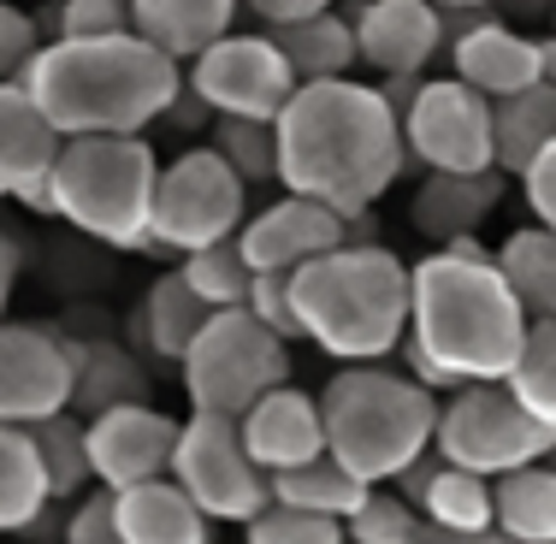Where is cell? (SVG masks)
<instances>
[{"label":"cell","instance_id":"2e32d148","mask_svg":"<svg viewBox=\"0 0 556 544\" xmlns=\"http://www.w3.org/2000/svg\"><path fill=\"white\" fill-rule=\"evenodd\" d=\"M355 60L391 84V77H427V65L444 54V12L432 0H355L350 12Z\"/></svg>","mask_w":556,"mask_h":544},{"label":"cell","instance_id":"7402d4cb","mask_svg":"<svg viewBox=\"0 0 556 544\" xmlns=\"http://www.w3.org/2000/svg\"><path fill=\"white\" fill-rule=\"evenodd\" d=\"M237 7L243 0H137L130 7V30L154 54H166L178 72H190L207 48L237 30Z\"/></svg>","mask_w":556,"mask_h":544},{"label":"cell","instance_id":"8d00e7d4","mask_svg":"<svg viewBox=\"0 0 556 544\" xmlns=\"http://www.w3.org/2000/svg\"><path fill=\"white\" fill-rule=\"evenodd\" d=\"M48 42H101L130 36V0H54V18L42 24Z\"/></svg>","mask_w":556,"mask_h":544},{"label":"cell","instance_id":"ab89813d","mask_svg":"<svg viewBox=\"0 0 556 544\" xmlns=\"http://www.w3.org/2000/svg\"><path fill=\"white\" fill-rule=\"evenodd\" d=\"M249 314H255L261 326L273 331V338L296 343L302 338V320H296V296H290V273H255V284H249Z\"/></svg>","mask_w":556,"mask_h":544},{"label":"cell","instance_id":"816d5d0a","mask_svg":"<svg viewBox=\"0 0 556 544\" xmlns=\"http://www.w3.org/2000/svg\"><path fill=\"white\" fill-rule=\"evenodd\" d=\"M497 544H509V539H497Z\"/></svg>","mask_w":556,"mask_h":544},{"label":"cell","instance_id":"3957f363","mask_svg":"<svg viewBox=\"0 0 556 544\" xmlns=\"http://www.w3.org/2000/svg\"><path fill=\"white\" fill-rule=\"evenodd\" d=\"M178 89L184 72L166 54H154L137 30L101 36V42H48L24 77V96L42 107V118L65 142L142 137L161 125Z\"/></svg>","mask_w":556,"mask_h":544},{"label":"cell","instance_id":"44dd1931","mask_svg":"<svg viewBox=\"0 0 556 544\" xmlns=\"http://www.w3.org/2000/svg\"><path fill=\"white\" fill-rule=\"evenodd\" d=\"M391 491H403V497L420 509V521L439 527V533H462V539H492L497 533L492 480L450 468L439 450H432V456H420Z\"/></svg>","mask_w":556,"mask_h":544},{"label":"cell","instance_id":"e575fe53","mask_svg":"<svg viewBox=\"0 0 556 544\" xmlns=\"http://www.w3.org/2000/svg\"><path fill=\"white\" fill-rule=\"evenodd\" d=\"M207 149L219 154L237 178L255 190V184H278V130L273 125H249V118H214L207 130Z\"/></svg>","mask_w":556,"mask_h":544},{"label":"cell","instance_id":"52a82bcc","mask_svg":"<svg viewBox=\"0 0 556 544\" xmlns=\"http://www.w3.org/2000/svg\"><path fill=\"white\" fill-rule=\"evenodd\" d=\"M178 379L190 396V415L243 420L261 396L290 384V343L273 338L249 308L214 314L207 331L190 343V355L178 362Z\"/></svg>","mask_w":556,"mask_h":544},{"label":"cell","instance_id":"f546056e","mask_svg":"<svg viewBox=\"0 0 556 544\" xmlns=\"http://www.w3.org/2000/svg\"><path fill=\"white\" fill-rule=\"evenodd\" d=\"M273 503L278 509H296V515H320V521H350L362 509V497L374 485H362L350 468H338L332 456L308 461V468H290V473H273Z\"/></svg>","mask_w":556,"mask_h":544},{"label":"cell","instance_id":"7a4b0ae2","mask_svg":"<svg viewBox=\"0 0 556 544\" xmlns=\"http://www.w3.org/2000/svg\"><path fill=\"white\" fill-rule=\"evenodd\" d=\"M527 308L515 302L497 249L462 237L450 249H427L408 267V338L439 374L456 384H503L521 362Z\"/></svg>","mask_w":556,"mask_h":544},{"label":"cell","instance_id":"5bb4252c","mask_svg":"<svg viewBox=\"0 0 556 544\" xmlns=\"http://www.w3.org/2000/svg\"><path fill=\"white\" fill-rule=\"evenodd\" d=\"M444 42H450V77L468 84L473 96L497 101L545 84L539 77V36H521L497 12H444Z\"/></svg>","mask_w":556,"mask_h":544},{"label":"cell","instance_id":"d6986e66","mask_svg":"<svg viewBox=\"0 0 556 544\" xmlns=\"http://www.w3.org/2000/svg\"><path fill=\"white\" fill-rule=\"evenodd\" d=\"M243 450L255 456V468L267 473H290L308 468L326 456V415H320V391H302V384H278L273 396H261L243 420Z\"/></svg>","mask_w":556,"mask_h":544},{"label":"cell","instance_id":"f5cc1de1","mask_svg":"<svg viewBox=\"0 0 556 544\" xmlns=\"http://www.w3.org/2000/svg\"><path fill=\"white\" fill-rule=\"evenodd\" d=\"M130 7H137V0H130Z\"/></svg>","mask_w":556,"mask_h":544},{"label":"cell","instance_id":"bcb514c9","mask_svg":"<svg viewBox=\"0 0 556 544\" xmlns=\"http://www.w3.org/2000/svg\"><path fill=\"white\" fill-rule=\"evenodd\" d=\"M415 544H497V533H492V539H462V533H439V527H427V521H420Z\"/></svg>","mask_w":556,"mask_h":544},{"label":"cell","instance_id":"603a6c76","mask_svg":"<svg viewBox=\"0 0 556 544\" xmlns=\"http://www.w3.org/2000/svg\"><path fill=\"white\" fill-rule=\"evenodd\" d=\"M72 343V415L96 420V415H113V408H130V403H149V374L142 362L113 338H96V343Z\"/></svg>","mask_w":556,"mask_h":544},{"label":"cell","instance_id":"8992f818","mask_svg":"<svg viewBox=\"0 0 556 544\" xmlns=\"http://www.w3.org/2000/svg\"><path fill=\"white\" fill-rule=\"evenodd\" d=\"M154 190L161 154L149 137H77L60 149V166L48 178L54 219L118 255L154 249Z\"/></svg>","mask_w":556,"mask_h":544},{"label":"cell","instance_id":"b9f144b4","mask_svg":"<svg viewBox=\"0 0 556 544\" xmlns=\"http://www.w3.org/2000/svg\"><path fill=\"white\" fill-rule=\"evenodd\" d=\"M521 195H527V214H533L539 231L556 237V142L521 172Z\"/></svg>","mask_w":556,"mask_h":544},{"label":"cell","instance_id":"f6af8a7d","mask_svg":"<svg viewBox=\"0 0 556 544\" xmlns=\"http://www.w3.org/2000/svg\"><path fill=\"white\" fill-rule=\"evenodd\" d=\"M24 278V249L12 231H0V326H7V308H12V290Z\"/></svg>","mask_w":556,"mask_h":544},{"label":"cell","instance_id":"9c48e42d","mask_svg":"<svg viewBox=\"0 0 556 544\" xmlns=\"http://www.w3.org/2000/svg\"><path fill=\"white\" fill-rule=\"evenodd\" d=\"M249 219V184L219 161L207 142L172 154L154 190V249L161 255H202L214 243H231Z\"/></svg>","mask_w":556,"mask_h":544},{"label":"cell","instance_id":"4fadbf2b","mask_svg":"<svg viewBox=\"0 0 556 544\" xmlns=\"http://www.w3.org/2000/svg\"><path fill=\"white\" fill-rule=\"evenodd\" d=\"M72 408V343L54 326H0V427H42Z\"/></svg>","mask_w":556,"mask_h":544},{"label":"cell","instance_id":"ffe728a7","mask_svg":"<svg viewBox=\"0 0 556 544\" xmlns=\"http://www.w3.org/2000/svg\"><path fill=\"white\" fill-rule=\"evenodd\" d=\"M509 195V178L492 166V172H427L408 202V219L415 231L427 237L432 249H450L462 237H480V225L503 207Z\"/></svg>","mask_w":556,"mask_h":544},{"label":"cell","instance_id":"f1b7e54d","mask_svg":"<svg viewBox=\"0 0 556 544\" xmlns=\"http://www.w3.org/2000/svg\"><path fill=\"white\" fill-rule=\"evenodd\" d=\"M48 509H54V497H48L30 432L0 427V539H24Z\"/></svg>","mask_w":556,"mask_h":544},{"label":"cell","instance_id":"6da1fadb","mask_svg":"<svg viewBox=\"0 0 556 544\" xmlns=\"http://www.w3.org/2000/svg\"><path fill=\"white\" fill-rule=\"evenodd\" d=\"M278 184L285 195L332 207L338 219H362L379 195L403 178V118L386 107L379 84L338 77V84H302L278 113Z\"/></svg>","mask_w":556,"mask_h":544},{"label":"cell","instance_id":"277c9868","mask_svg":"<svg viewBox=\"0 0 556 544\" xmlns=\"http://www.w3.org/2000/svg\"><path fill=\"white\" fill-rule=\"evenodd\" d=\"M302 338L338 367H379L408 338V261L386 243H343L290 273Z\"/></svg>","mask_w":556,"mask_h":544},{"label":"cell","instance_id":"7c38bea8","mask_svg":"<svg viewBox=\"0 0 556 544\" xmlns=\"http://www.w3.org/2000/svg\"><path fill=\"white\" fill-rule=\"evenodd\" d=\"M403 149L420 172H492V101L456 77H420L415 101L403 107Z\"/></svg>","mask_w":556,"mask_h":544},{"label":"cell","instance_id":"5b68a950","mask_svg":"<svg viewBox=\"0 0 556 544\" xmlns=\"http://www.w3.org/2000/svg\"><path fill=\"white\" fill-rule=\"evenodd\" d=\"M439 403L403 367H338L320 384L326 456L350 468L362 485H396L439 438Z\"/></svg>","mask_w":556,"mask_h":544},{"label":"cell","instance_id":"7bdbcfd3","mask_svg":"<svg viewBox=\"0 0 556 544\" xmlns=\"http://www.w3.org/2000/svg\"><path fill=\"white\" fill-rule=\"evenodd\" d=\"M161 130H178V137H207V130H214V113H207V101L184 84L178 96H172V107L161 113Z\"/></svg>","mask_w":556,"mask_h":544},{"label":"cell","instance_id":"30bf717a","mask_svg":"<svg viewBox=\"0 0 556 544\" xmlns=\"http://www.w3.org/2000/svg\"><path fill=\"white\" fill-rule=\"evenodd\" d=\"M172 485L195 503L214 527H249L273 503L267 473L243 450L237 420L190 415L178 427V450H172Z\"/></svg>","mask_w":556,"mask_h":544},{"label":"cell","instance_id":"d590c367","mask_svg":"<svg viewBox=\"0 0 556 544\" xmlns=\"http://www.w3.org/2000/svg\"><path fill=\"white\" fill-rule=\"evenodd\" d=\"M343 533H350V544H415L420 509L403 497V491L374 485V491L362 497V509L343 521Z\"/></svg>","mask_w":556,"mask_h":544},{"label":"cell","instance_id":"8fae6325","mask_svg":"<svg viewBox=\"0 0 556 544\" xmlns=\"http://www.w3.org/2000/svg\"><path fill=\"white\" fill-rule=\"evenodd\" d=\"M184 84L207 101L214 118H249V125H278V113L302 89L267 30H231L184 72Z\"/></svg>","mask_w":556,"mask_h":544},{"label":"cell","instance_id":"ee69618b","mask_svg":"<svg viewBox=\"0 0 556 544\" xmlns=\"http://www.w3.org/2000/svg\"><path fill=\"white\" fill-rule=\"evenodd\" d=\"M267 30H285V24H302V18H320V12H338V0H243Z\"/></svg>","mask_w":556,"mask_h":544},{"label":"cell","instance_id":"60d3db41","mask_svg":"<svg viewBox=\"0 0 556 544\" xmlns=\"http://www.w3.org/2000/svg\"><path fill=\"white\" fill-rule=\"evenodd\" d=\"M60 544H125V539H118V527H113V497H108V491L77 497V509L65 515Z\"/></svg>","mask_w":556,"mask_h":544},{"label":"cell","instance_id":"db71d44e","mask_svg":"<svg viewBox=\"0 0 556 544\" xmlns=\"http://www.w3.org/2000/svg\"><path fill=\"white\" fill-rule=\"evenodd\" d=\"M18 7H24V0H18Z\"/></svg>","mask_w":556,"mask_h":544},{"label":"cell","instance_id":"83f0119b","mask_svg":"<svg viewBox=\"0 0 556 544\" xmlns=\"http://www.w3.org/2000/svg\"><path fill=\"white\" fill-rule=\"evenodd\" d=\"M497 539L509 544H556V468H521L509 480H492Z\"/></svg>","mask_w":556,"mask_h":544},{"label":"cell","instance_id":"e0dca14e","mask_svg":"<svg viewBox=\"0 0 556 544\" xmlns=\"http://www.w3.org/2000/svg\"><path fill=\"white\" fill-rule=\"evenodd\" d=\"M343 243H350V219H338L332 207L308 202V195H278V202L255 207L237 231L249 273H302Z\"/></svg>","mask_w":556,"mask_h":544},{"label":"cell","instance_id":"484cf974","mask_svg":"<svg viewBox=\"0 0 556 544\" xmlns=\"http://www.w3.org/2000/svg\"><path fill=\"white\" fill-rule=\"evenodd\" d=\"M285 54L290 77L296 84H338L350 77L355 65V30H350V12H320V18H302V24H285V30H267Z\"/></svg>","mask_w":556,"mask_h":544},{"label":"cell","instance_id":"f35d334b","mask_svg":"<svg viewBox=\"0 0 556 544\" xmlns=\"http://www.w3.org/2000/svg\"><path fill=\"white\" fill-rule=\"evenodd\" d=\"M243 544H350L343 521H320V515H296V509H267L243 527Z\"/></svg>","mask_w":556,"mask_h":544},{"label":"cell","instance_id":"836d02e7","mask_svg":"<svg viewBox=\"0 0 556 544\" xmlns=\"http://www.w3.org/2000/svg\"><path fill=\"white\" fill-rule=\"evenodd\" d=\"M178 273H184V284H190L214 314L243 308V302H249V284H255V273H249V261H243V249H237V237H231V243L202 249V255H184Z\"/></svg>","mask_w":556,"mask_h":544},{"label":"cell","instance_id":"f907efd6","mask_svg":"<svg viewBox=\"0 0 556 544\" xmlns=\"http://www.w3.org/2000/svg\"><path fill=\"white\" fill-rule=\"evenodd\" d=\"M545 7H556V0H545Z\"/></svg>","mask_w":556,"mask_h":544},{"label":"cell","instance_id":"74e56055","mask_svg":"<svg viewBox=\"0 0 556 544\" xmlns=\"http://www.w3.org/2000/svg\"><path fill=\"white\" fill-rule=\"evenodd\" d=\"M42 48H48L42 18L18 0H0V84H24Z\"/></svg>","mask_w":556,"mask_h":544},{"label":"cell","instance_id":"4316f807","mask_svg":"<svg viewBox=\"0 0 556 544\" xmlns=\"http://www.w3.org/2000/svg\"><path fill=\"white\" fill-rule=\"evenodd\" d=\"M492 137H497V172L503 178H521V172L556 142V89L533 84V89H521V96L497 101Z\"/></svg>","mask_w":556,"mask_h":544},{"label":"cell","instance_id":"7dc6e473","mask_svg":"<svg viewBox=\"0 0 556 544\" xmlns=\"http://www.w3.org/2000/svg\"><path fill=\"white\" fill-rule=\"evenodd\" d=\"M539 77L556 89V30L551 36H539Z\"/></svg>","mask_w":556,"mask_h":544},{"label":"cell","instance_id":"1f68e13d","mask_svg":"<svg viewBox=\"0 0 556 544\" xmlns=\"http://www.w3.org/2000/svg\"><path fill=\"white\" fill-rule=\"evenodd\" d=\"M30 444H36V461H42V480H48V497L54 503H77L96 473H89V420L84 415H54L42 427H30Z\"/></svg>","mask_w":556,"mask_h":544},{"label":"cell","instance_id":"11a10c76","mask_svg":"<svg viewBox=\"0 0 556 544\" xmlns=\"http://www.w3.org/2000/svg\"><path fill=\"white\" fill-rule=\"evenodd\" d=\"M54 544H60V539H54Z\"/></svg>","mask_w":556,"mask_h":544},{"label":"cell","instance_id":"cb8c5ba5","mask_svg":"<svg viewBox=\"0 0 556 544\" xmlns=\"http://www.w3.org/2000/svg\"><path fill=\"white\" fill-rule=\"evenodd\" d=\"M113 527L125 544H214V521L172 480H149L113 497Z\"/></svg>","mask_w":556,"mask_h":544},{"label":"cell","instance_id":"d4e9b609","mask_svg":"<svg viewBox=\"0 0 556 544\" xmlns=\"http://www.w3.org/2000/svg\"><path fill=\"white\" fill-rule=\"evenodd\" d=\"M207 320H214V308H207V302L184 284V273L172 267V273H161L149 290H142L137 314H130V331H137V343H149L154 362L178 367L184 355H190V343L207 331Z\"/></svg>","mask_w":556,"mask_h":544},{"label":"cell","instance_id":"c3c4849f","mask_svg":"<svg viewBox=\"0 0 556 544\" xmlns=\"http://www.w3.org/2000/svg\"><path fill=\"white\" fill-rule=\"evenodd\" d=\"M439 12H497L503 0H432Z\"/></svg>","mask_w":556,"mask_h":544},{"label":"cell","instance_id":"9a60e30c","mask_svg":"<svg viewBox=\"0 0 556 544\" xmlns=\"http://www.w3.org/2000/svg\"><path fill=\"white\" fill-rule=\"evenodd\" d=\"M178 427L166 408L154 403H130L113 408V415L89 420V473H96V491H137L149 480H172V450H178Z\"/></svg>","mask_w":556,"mask_h":544},{"label":"cell","instance_id":"ac0fdd59","mask_svg":"<svg viewBox=\"0 0 556 544\" xmlns=\"http://www.w3.org/2000/svg\"><path fill=\"white\" fill-rule=\"evenodd\" d=\"M65 137L42 118L24 84H0V202H24L30 214H54L48 178L60 166Z\"/></svg>","mask_w":556,"mask_h":544},{"label":"cell","instance_id":"4dcf8cb0","mask_svg":"<svg viewBox=\"0 0 556 544\" xmlns=\"http://www.w3.org/2000/svg\"><path fill=\"white\" fill-rule=\"evenodd\" d=\"M497 267L509 278L527 320H556V237L539 225H521L497 243Z\"/></svg>","mask_w":556,"mask_h":544},{"label":"cell","instance_id":"ba28073f","mask_svg":"<svg viewBox=\"0 0 556 544\" xmlns=\"http://www.w3.org/2000/svg\"><path fill=\"white\" fill-rule=\"evenodd\" d=\"M551 444H556V432L515 403L509 384H462V391H450L439 403V438H432V450L462 473L509 480L521 468L551 461Z\"/></svg>","mask_w":556,"mask_h":544},{"label":"cell","instance_id":"d6a6232c","mask_svg":"<svg viewBox=\"0 0 556 544\" xmlns=\"http://www.w3.org/2000/svg\"><path fill=\"white\" fill-rule=\"evenodd\" d=\"M503 384L515 391V403H521L527 415L545 420V427L556 432V320H533V326H527L521 362H515V374Z\"/></svg>","mask_w":556,"mask_h":544},{"label":"cell","instance_id":"681fc988","mask_svg":"<svg viewBox=\"0 0 556 544\" xmlns=\"http://www.w3.org/2000/svg\"><path fill=\"white\" fill-rule=\"evenodd\" d=\"M551 468H556V444H551Z\"/></svg>","mask_w":556,"mask_h":544}]
</instances>
